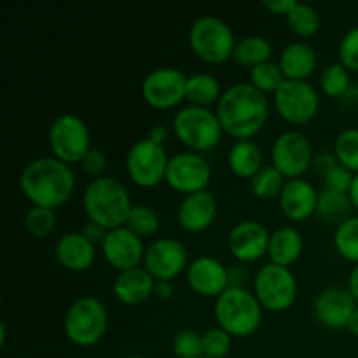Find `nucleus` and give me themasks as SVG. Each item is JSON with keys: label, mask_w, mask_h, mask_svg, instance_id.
Returning a JSON list of instances; mask_svg holds the SVG:
<instances>
[{"label": "nucleus", "mask_w": 358, "mask_h": 358, "mask_svg": "<svg viewBox=\"0 0 358 358\" xmlns=\"http://www.w3.org/2000/svg\"><path fill=\"white\" fill-rule=\"evenodd\" d=\"M215 112L227 135L248 140L257 135L268 121L269 101L252 83H236L224 91Z\"/></svg>", "instance_id": "obj_1"}, {"label": "nucleus", "mask_w": 358, "mask_h": 358, "mask_svg": "<svg viewBox=\"0 0 358 358\" xmlns=\"http://www.w3.org/2000/svg\"><path fill=\"white\" fill-rule=\"evenodd\" d=\"M20 185L34 206L55 210L70 199L76 187V175L70 164L58 157H37L23 168Z\"/></svg>", "instance_id": "obj_2"}, {"label": "nucleus", "mask_w": 358, "mask_h": 358, "mask_svg": "<svg viewBox=\"0 0 358 358\" xmlns=\"http://www.w3.org/2000/svg\"><path fill=\"white\" fill-rule=\"evenodd\" d=\"M84 210L93 222L105 229H117L126 226L131 212V198L121 180L114 177H96L84 192Z\"/></svg>", "instance_id": "obj_3"}, {"label": "nucleus", "mask_w": 358, "mask_h": 358, "mask_svg": "<svg viewBox=\"0 0 358 358\" xmlns=\"http://www.w3.org/2000/svg\"><path fill=\"white\" fill-rule=\"evenodd\" d=\"M262 310L255 294L247 289L227 287L215 299V318L219 327L229 332L231 336L247 338L254 334L262 320Z\"/></svg>", "instance_id": "obj_4"}, {"label": "nucleus", "mask_w": 358, "mask_h": 358, "mask_svg": "<svg viewBox=\"0 0 358 358\" xmlns=\"http://www.w3.org/2000/svg\"><path fill=\"white\" fill-rule=\"evenodd\" d=\"M107 308L96 297H80L70 304L63 320V331L69 341L77 346H93L107 332Z\"/></svg>", "instance_id": "obj_5"}, {"label": "nucleus", "mask_w": 358, "mask_h": 358, "mask_svg": "<svg viewBox=\"0 0 358 358\" xmlns=\"http://www.w3.org/2000/svg\"><path fill=\"white\" fill-rule=\"evenodd\" d=\"M189 44L196 56L206 63H222L233 58L236 38L229 24L219 16L198 17L189 30Z\"/></svg>", "instance_id": "obj_6"}, {"label": "nucleus", "mask_w": 358, "mask_h": 358, "mask_svg": "<svg viewBox=\"0 0 358 358\" xmlns=\"http://www.w3.org/2000/svg\"><path fill=\"white\" fill-rule=\"evenodd\" d=\"M173 129L178 140L194 152L213 149L224 131L217 112L198 105L182 107L173 117Z\"/></svg>", "instance_id": "obj_7"}, {"label": "nucleus", "mask_w": 358, "mask_h": 358, "mask_svg": "<svg viewBox=\"0 0 358 358\" xmlns=\"http://www.w3.org/2000/svg\"><path fill=\"white\" fill-rule=\"evenodd\" d=\"M48 138L55 157L66 164L80 163L93 149L87 124L76 114L58 115L49 126Z\"/></svg>", "instance_id": "obj_8"}, {"label": "nucleus", "mask_w": 358, "mask_h": 358, "mask_svg": "<svg viewBox=\"0 0 358 358\" xmlns=\"http://www.w3.org/2000/svg\"><path fill=\"white\" fill-rule=\"evenodd\" d=\"M254 294L266 310H289L297 297L296 276L287 266L269 262L255 273Z\"/></svg>", "instance_id": "obj_9"}, {"label": "nucleus", "mask_w": 358, "mask_h": 358, "mask_svg": "<svg viewBox=\"0 0 358 358\" xmlns=\"http://www.w3.org/2000/svg\"><path fill=\"white\" fill-rule=\"evenodd\" d=\"M170 163L164 143L154 142L145 136L136 140L126 154V170L129 178L140 187H154L166 178V168Z\"/></svg>", "instance_id": "obj_10"}, {"label": "nucleus", "mask_w": 358, "mask_h": 358, "mask_svg": "<svg viewBox=\"0 0 358 358\" xmlns=\"http://www.w3.org/2000/svg\"><path fill=\"white\" fill-rule=\"evenodd\" d=\"M275 108L285 121L303 124L311 121L320 108V96L308 80L285 79L273 94Z\"/></svg>", "instance_id": "obj_11"}, {"label": "nucleus", "mask_w": 358, "mask_h": 358, "mask_svg": "<svg viewBox=\"0 0 358 358\" xmlns=\"http://www.w3.org/2000/svg\"><path fill=\"white\" fill-rule=\"evenodd\" d=\"M210 178H212V168L208 159L194 150H184L170 157L164 180L175 191L187 196L192 192L206 191Z\"/></svg>", "instance_id": "obj_12"}, {"label": "nucleus", "mask_w": 358, "mask_h": 358, "mask_svg": "<svg viewBox=\"0 0 358 358\" xmlns=\"http://www.w3.org/2000/svg\"><path fill=\"white\" fill-rule=\"evenodd\" d=\"M313 147L301 131H285L273 142V166L287 178H299L313 163Z\"/></svg>", "instance_id": "obj_13"}, {"label": "nucleus", "mask_w": 358, "mask_h": 358, "mask_svg": "<svg viewBox=\"0 0 358 358\" xmlns=\"http://www.w3.org/2000/svg\"><path fill=\"white\" fill-rule=\"evenodd\" d=\"M187 76L175 66H159L147 73L142 83V94L156 108H171L185 98Z\"/></svg>", "instance_id": "obj_14"}, {"label": "nucleus", "mask_w": 358, "mask_h": 358, "mask_svg": "<svg viewBox=\"0 0 358 358\" xmlns=\"http://www.w3.org/2000/svg\"><path fill=\"white\" fill-rule=\"evenodd\" d=\"M143 268L156 282H170L187 268V250L175 238H157L145 248Z\"/></svg>", "instance_id": "obj_15"}, {"label": "nucleus", "mask_w": 358, "mask_h": 358, "mask_svg": "<svg viewBox=\"0 0 358 358\" xmlns=\"http://www.w3.org/2000/svg\"><path fill=\"white\" fill-rule=\"evenodd\" d=\"M101 252L108 264L114 266L119 271L136 268L145 257L142 238L136 236L126 226L108 231L101 243Z\"/></svg>", "instance_id": "obj_16"}, {"label": "nucleus", "mask_w": 358, "mask_h": 358, "mask_svg": "<svg viewBox=\"0 0 358 358\" xmlns=\"http://www.w3.org/2000/svg\"><path fill=\"white\" fill-rule=\"evenodd\" d=\"M357 306L358 301L348 289L329 287L322 290L315 299V317L320 324L331 329L348 327Z\"/></svg>", "instance_id": "obj_17"}, {"label": "nucleus", "mask_w": 358, "mask_h": 358, "mask_svg": "<svg viewBox=\"0 0 358 358\" xmlns=\"http://www.w3.org/2000/svg\"><path fill=\"white\" fill-rule=\"evenodd\" d=\"M269 236L264 224L257 220H241L231 229L227 245L238 261L254 262L268 252Z\"/></svg>", "instance_id": "obj_18"}, {"label": "nucleus", "mask_w": 358, "mask_h": 358, "mask_svg": "<svg viewBox=\"0 0 358 358\" xmlns=\"http://www.w3.org/2000/svg\"><path fill=\"white\" fill-rule=\"evenodd\" d=\"M187 282L196 294L219 297L229 287L227 268L215 257L201 255L187 266Z\"/></svg>", "instance_id": "obj_19"}, {"label": "nucleus", "mask_w": 358, "mask_h": 358, "mask_svg": "<svg viewBox=\"0 0 358 358\" xmlns=\"http://www.w3.org/2000/svg\"><path fill=\"white\" fill-rule=\"evenodd\" d=\"M217 215V199L210 191L187 194L178 206V224L189 233L208 229Z\"/></svg>", "instance_id": "obj_20"}, {"label": "nucleus", "mask_w": 358, "mask_h": 358, "mask_svg": "<svg viewBox=\"0 0 358 358\" xmlns=\"http://www.w3.org/2000/svg\"><path fill=\"white\" fill-rule=\"evenodd\" d=\"M318 191L304 178H289L285 182L280 206L290 220H304L317 213Z\"/></svg>", "instance_id": "obj_21"}, {"label": "nucleus", "mask_w": 358, "mask_h": 358, "mask_svg": "<svg viewBox=\"0 0 358 358\" xmlns=\"http://www.w3.org/2000/svg\"><path fill=\"white\" fill-rule=\"evenodd\" d=\"M154 289H156V280L145 268L140 266L119 273L112 285L115 297L128 306H136L149 299L154 294Z\"/></svg>", "instance_id": "obj_22"}, {"label": "nucleus", "mask_w": 358, "mask_h": 358, "mask_svg": "<svg viewBox=\"0 0 358 358\" xmlns=\"http://www.w3.org/2000/svg\"><path fill=\"white\" fill-rule=\"evenodd\" d=\"M56 259L63 268L70 271H86L91 268L96 257V248L84 234L80 233H66L56 241Z\"/></svg>", "instance_id": "obj_23"}, {"label": "nucleus", "mask_w": 358, "mask_h": 358, "mask_svg": "<svg viewBox=\"0 0 358 358\" xmlns=\"http://www.w3.org/2000/svg\"><path fill=\"white\" fill-rule=\"evenodd\" d=\"M278 65L285 79L306 80L317 66V52L308 42H292L282 51Z\"/></svg>", "instance_id": "obj_24"}, {"label": "nucleus", "mask_w": 358, "mask_h": 358, "mask_svg": "<svg viewBox=\"0 0 358 358\" xmlns=\"http://www.w3.org/2000/svg\"><path fill=\"white\" fill-rule=\"evenodd\" d=\"M303 248L304 241L299 231L290 226H283L273 231L271 236H269L268 255L273 264L289 268L299 259V255L303 254Z\"/></svg>", "instance_id": "obj_25"}, {"label": "nucleus", "mask_w": 358, "mask_h": 358, "mask_svg": "<svg viewBox=\"0 0 358 358\" xmlns=\"http://www.w3.org/2000/svg\"><path fill=\"white\" fill-rule=\"evenodd\" d=\"M233 173L241 178H252L262 168V152L252 140H236L227 156Z\"/></svg>", "instance_id": "obj_26"}, {"label": "nucleus", "mask_w": 358, "mask_h": 358, "mask_svg": "<svg viewBox=\"0 0 358 358\" xmlns=\"http://www.w3.org/2000/svg\"><path fill=\"white\" fill-rule=\"evenodd\" d=\"M352 208H355L350 198V192L332 191V189L324 187L318 191V203H317V215L324 222L336 224V227L346 219H350Z\"/></svg>", "instance_id": "obj_27"}, {"label": "nucleus", "mask_w": 358, "mask_h": 358, "mask_svg": "<svg viewBox=\"0 0 358 358\" xmlns=\"http://www.w3.org/2000/svg\"><path fill=\"white\" fill-rule=\"evenodd\" d=\"M222 96L220 83L215 76L208 72H198L194 76L187 77V86H185V98L191 101V105L198 107H208L213 101H219Z\"/></svg>", "instance_id": "obj_28"}, {"label": "nucleus", "mask_w": 358, "mask_h": 358, "mask_svg": "<svg viewBox=\"0 0 358 358\" xmlns=\"http://www.w3.org/2000/svg\"><path fill=\"white\" fill-rule=\"evenodd\" d=\"M273 52L271 42L262 35H248L236 42L233 58L241 65H247L250 69L261 65V63L269 62V56Z\"/></svg>", "instance_id": "obj_29"}, {"label": "nucleus", "mask_w": 358, "mask_h": 358, "mask_svg": "<svg viewBox=\"0 0 358 358\" xmlns=\"http://www.w3.org/2000/svg\"><path fill=\"white\" fill-rule=\"evenodd\" d=\"M283 187H285V177L276 170L275 166H262L257 173L252 177L250 189L259 199L280 198Z\"/></svg>", "instance_id": "obj_30"}, {"label": "nucleus", "mask_w": 358, "mask_h": 358, "mask_svg": "<svg viewBox=\"0 0 358 358\" xmlns=\"http://www.w3.org/2000/svg\"><path fill=\"white\" fill-rule=\"evenodd\" d=\"M320 14L310 3L297 2L296 7L287 14V24L294 34L301 37H310L320 30Z\"/></svg>", "instance_id": "obj_31"}, {"label": "nucleus", "mask_w": 358, "mask_h": 358, "mask_svg": "<svg viewBox=\"0 0 358 358\" xmlns=\"http://www.w3.org/2000/svg\"><path fill=\"white\" fill-rule=\"evenodd\" d=\"M320 86L327 96L331 98H343L352 87L350 80V70L339 63H331L324 69L320 77Z\"/></svg>", "instance_id": "obj_32"}, {"label": "nucleus", "mask_w": 358, "mask_h": 358, "mask_svg": "<svg viewBox=\"0 0 358 358\" xmlns=\"http://www.w3.org/2000/svg\"><path fill=\"white\" fill-rule=\"evenodd\" d=\"M334 247L343 257L358 264V215H352L336 227Z\"/></svg>", "instance_id": "obj_33"}, {"label": "nucleus", "mask_w": 358, "mask_h": 358, "mask_svg": "<svg viewBox=\"0 0 358 358\" xmlns=\"http://www.w3.org/2000/svg\"><path fill=\"white\" fill-rule=\"evenodd\" d=\"M126 227L140 238L154 236L159 229V215L149 205H133Z\"/></svg>", "instance_id": "obj_34"}, {"label": "nucleus", "mask_w": 358, "mask_h": 358, "mask_svg": "<svg viewBox=\"0 0 358 358\" xmlns=\"http://www.w3.org/2000/svg\"><path fill=\"white\" fill-rule=\"evenodd\" d=\"M334 154L339 164L358 173V129L346 128L338 135L334 143Z\"/></svg>", "instance_id": "obj_35"}, {"label": "nucleus", "mask_w": 358, "mask_h": 358, "mask_svg": "<svg viewBox=\"0 0 358 358\" xmlns=\"http://www.w3.org/2000/svg\"><path fill=\"white\" fill-rule=\"evenodd\" d=\"M250 80L252 84H254L255 87H257L259 91H262V93H276V90H278L280 86L283 84V80H285V76H283L282 69H280L278 63L275 62H264L261 63V65L254 66V69L250 70Z\"/></svg>", "instance_id": "obj_36"}, {"label": "nucleus", "mask_w": 358, "mask_h": 358, "mask_svg": "<svg viewBox=\"0 0 358 358\" xmlns=\"http://www.w3.org/2000/svg\"><path fill=\"white\" fill-rule=\"evenodd\" d=\"M56 212L45 206H31L24 215V227L35 238H44L56 227Z\"/></svg>", "instance_id": "obj_37"}, {"label": "nucleus", "mask_w": 358, "mask_h": 358, "mask_svg": "<svg viewBox=\"0 0 358 358\" xmlns=\"http://www.w3.org/2000/svg\"><path fill=\"white\" fill-rule=\"evenodd\" d=\"M171 348L177 358L203 357V334L194 329H182L175 334Z\"/></svg>", "instance_id": "obj_38"}, {"label": "nucleus", "mask_w": 358, "mask_h": 358, "mask_svg": "<svg viewBox=\"0 0 358 358\" xmlns=\"http://www.w3.org/2000/svg\"><path fill=\"white\" fill-rule=\"evenodd\" d=\"M231 334L222 327H212L203 334V357L224 358L231 352Z\"/></svg>", "instance_id": "obj_39"}, {"label": "nucleus", "mask_w": 358, "mask_h": 358, "mask_svg": "<svg viewBox=\"0 0 358 358\" xmlns=\"http://www.w3.org/2000/svg\"><path fill=\"white\" fill-rule=\"evenodd\" d=\"M339 59L348 70H358V27L350 28L339 42Z\"/></svg>", "instance_id": "obj_40"}, {"label": "nucleus", "mask_w": 358, "mask_h": 358, "mask_svg": "<svg viewBox=\"0 0 358 358\" xmlns=\"http://www.w3.org/2000/svg\"><path fill=\"white\" fill-rule=\"evenodd\" d=\"M353 171H350L348 168H345L343 164H338L336 168H332L327 175L324 177L325 187L332 189V191L339 192H350L353 184Z\"/></svg>", "instance_id": "obj_41"}, {"label": "nucleus", "mask_w": 358, "mask_h": 358, "mask_svg": "<svg viewBox=\"0 0 358 358\" xmlns=\"http://www.w3.org/2000/svg\"><path fill=\"white\" fill-rule=\"evenodd\" d=\"M80 164H83L84 171H87V173L103 177V171L107 170V156H105V152L101 149H94L93 147L86 154V157L80 161Z\"/></svg>", "instance_id": "obj_42"}, {"label": "nucleus", "mask_w": 358, "mask_h": 358, "mask_svg": "<svg viewBox=\"0 0 358 358\" xmlns=\"http://www.w3.org/2000/svg\"><path fill=\"white\" fill-rule=\"evenodd\" d=\"M311 164H313L317 175L325 177V175H327L332 168L338 166L339 161H338V157H336L334 152H331V150H324V152H318L317 156L313 157V163Z\"/></svg>", "instance_id": "obj_43"}, {"label": "nucleus", "mask_w": 358, "mask_h": 358, "mask_svg": "<svg viewBox=\"0 0 358 358\" xmlns=\"http://www.w3.org/2000/svg\"><path fill=\"white\" fill-rule=\"evenodd\" d=\"M80 233L84 234V238H87V240L96 247V245L103 243L108 231L105 229L103 226H100V224L93 222V220H87V222H84L83 227H80Z\"/></svg>", "instance_id": "obj_44"}, {"label": "nucleus", "mask_w": 358, "mask_h": 358, "mask_svg": "<svg viewBox=\"0 0 358 358\" xmlns=\"http://www.w3.org/2000/svg\"><path fill=\"white\" fill-rule=\"evenodd\" d=\"M227 280H229V287L234 289H245V283L248 280V273L245 271L241 266H231L227 268Z\"/></svg>", "instance_id": "obj_45"}, {"label": "nucleus", "mask_w": 358, "mask_h": 358, "mask_svg": "<svg viewBox=\"0 0 358 358\" xmlns=\"http://www.w3.org/2000/svg\"><path fill=\"white\" fill-rule=\"evenodd\" d=\"M297 0H264L262 6L275 14H289L296 7Z\"/></svg>", "instance_id": "obj_46"}, {"label": "nucleus", "mask_w": 358, "mask_h": 358, "mask_svg": "<svg viewBox=\"0 0 358 358\" xmlns=\"http://www.w3.org/2000/svg\"><path fill=\"white\" fill-rule=\"evenodd\" d=\"M154 294H156L159 299H168V297H171V294H173V287H171L170 282H156Z\"/></svg>", "instance_id": "obj_47"}, {"label": "nucleus", "mask_w": 358, "mask_h": 358, "mask_svg": "<svg viewBox=\"0 0 358 358\" xmlns=\"http://www.w3.org/2000/svg\"><path fill=\"white\" fill-rule=\"evenodd\" d=\"M149 138H152L154 142H159V143H164V140H166L168 136V129L164 128L163 124H156L154 128H150L149 131Z\"/></svg>", "instance_id": "obj_48"}, {"label": "nucleus", "mask_w": 358, "mask_h": 358, "mask_svg": "<svg viewBox=\"0 0 358 358\" xmlns=\"http://www.w3.org/2000/svg\"><path fill=\"white\" fill-rule=\"evenodd\" d=\"M348 290L353 294V297H355V299L358 301V264H355V268H353L352 273H350Z\"/></svg>", "instance_id": "obj_49"}, {"label": "nucleus", "mask_w": 358, "mask_h": 358, "mask_svg": "<svg viewBox=\"0 0 358 358\" xmlns=\"http://www.w3.org/2000/svg\"><path fill=\"white\" fill-rule=\"evenodd\" d=\"M350 198H352L353 206L358 210V173H355V177H353L352 189H350Z\"/></svg>", "instance_id": "obj_50"}, {"label": "nucleus", "mask_w": 358, "mask_h": 358, "mask_svg": "<svg viewBox=\"0 0 358 358\" xmlns=\"http://www.w3.org/2000/svg\"><path fill=\"white\" fill-rule=\"evenodd\" d=\"M348 329H350V332H352V334H355L358 338V306H357L355 313L352 315V320H350Z\"/></svg>", "instance_id": "obj_51"}, {"label": "nucleus", "mask_w": 358, "mask_h": 358, "mask_svg": "<svg viewBox=\"0 0 358 358\" xmlns=\"http://www.w3.org/2000/svg\"><path fill=\"white\" fill-rule=\"evenodd\" d=\"M126 358H145V357H140V355H129V357H126Z\"/></svg>", "instance_id": "obj_52"}, {"label": "nucleus", "mask_w": 358, "mask_h": 358, "mask_svg": "<svg viewBox=\"0 0 358 358\" xmlns=\"http://www.w3.org/2000/svg\"><path fill=\"white\" fill-rule=\"evenodd\" d=\"M357 87H358V77H357Z\"/></svg>", "instance_id": "obj_53"}, {"label": "nucleus", "mask_w": 358, "mask_h": 358, "mask_svg": "<svg viewBox=\"0 0 358 358\" xmlns=\"http://www.w3.org/2000/svg\"><path fill=\"white\" fill-rule=\"evenodd\" d=\"M199 358H208V357H199Z\"/></svg>", "instance_id": "obj_54"}]
</instances>
